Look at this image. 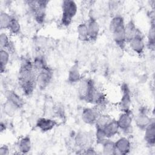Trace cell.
I'll list each match as a JSON object with an SVG mask.
<instances>
[{
    "label": "cell",
    "instance_id": "6da1fadb",
    "mask_svg": "<svg viewBox=\"0 0 155 155\" xmlns=\"http://www.w3.org/2000/svg\"><path fill=\"white\" fill-rule=\"evenodd\" d=\"M36 76L33 61L28 58H23L21 62L18 78L19 84L25 96H30L33 93L37 85Z\"/></svg>",
    "mask_w": 155,
    "mask_h": 155
},
{
    "label": "cell",
    "instance_id": "7a4b0ae2",
    "mask_svg": "<svg viewBox=\"0 0 155 155\" xmlns=\"http://www.w3.org/2000/svg\"><path fill=\"white\" fill-rule=\"evenodd\" d=\"M96 89L95 82L92 79H82L79 84L78 96L82 101L91 104L93 96Z\"/></svg>",
    "mask_w": 155,
    "mask_h": 155
},
{
    "label": "cell",
    "instance_id": "3957f363",
    "mask_svg": "<svg viewBox=\"0 0 155 155\" xmlns=\"http://www.w3.org/2000/svg\"><path fill=\"white\" fill-rule=\"evenodd\" d=\"M78 12V5L75 1L64 0L62 2V15L60 23L64 27H68L71 23L73 19Z\"/></svg>",
    "mask_w": 155,
    "mask_h": 155
},
{
    "label": "cell",
    "instance_id": "277c9868",
    "mask_svg": "<svg viewBox=\"0 0 155 155\" xmlns=\"http://www.w3.org/2000/svg\"><path fill=\"white\" fill-rule=\"evenodd\" d=\"M27 5L33 15L35 21L38 24H42L46 17V8L48 1L38 0V1H28Z\"/></svg>",
    "mask_w": 155,
    "mask_h": 155
},
{
    "label": "cell",
    "instance_id": "5b68a950",
    "mask_svg": "<svg viewBox=\"0 0 155 155\" xmlns=\"http://www.w3.org/2000/svg\"><path fill=\"white\" fill-rule=\"evenodd\" d=\"M121 99L119 102V108L122 112H127L131 110V96L130 89L126 83H123L120 86Z\"/></svg>",
    "mask_w": 155,
    "mask_h": 155
},
{
    "label": "cell",
    "instance_id": "8992f818",
    "mask_svg": "<svg viewBox=\"0 0 155 155\" xmlns=\"http://www.w3.org/2000/svg\"><path fill=\"white\" fill-rule=\"evenodd\" d=\"M133 115L131 110L127 112H122L117 119L120 130L125 134L130 133L133 128Z\"/></svg>",
    "mask_w": 155,
    "mask_h": 155
},
{
    "label": "cell",
    "instance_id": "52a82bcc",
    "mask_svg": "<svg viewBox=\"0 0 155 155\" xmlns=\"http://www.w3.org/2000/svg\"><path fill=\"white\" fill-rule=\"evenodd\" d=\"M53 77V70L48 65L46 68L37 73L36 82L41 90L45 89L51 82Z\"/></svg>",
    "mask_w": 155,
    "mask_h": 155
},
{
    "label": "cell",
    "instance_id": "ba28073f",
    "mask_svg": "<svg viewBox=\"0 0 155 155\" xmlns=\"http://www.w3.org/2000/svg\"><path fill=\"white\" fill-rule=\"evenodd\" d=\"M125 23L122 24L110 30L112 33L114 43L121 50H124L127 44L125 33Z\"/></svg>",
    "mask_w": 155,
    "mask_h": 155
},
{
    "label": "cell",
    "instance_id": "9c48e42d",
    "mask_svg": "<svg viewBox=\"0 0 155 155\" xmlns=\"http://www.w3.org/2000/svg\"><path fill=\"white\" fill-rule=\"evenodd\" d=\"M154 118H151L149 114L146 107L140 108L137 114L136 115L134 121L136 127L141 130H144L151 123Z\"/></svg>",
    "mask_w": 155,
    "mask_h": 155
},
{
    "label": "cell",
    "instance_id": "30bf717a",
    "mask_svg": "<svg viewBox=\"0 0 155 155\" xmlns=\"http://www.w3.org/2000/svg\"><path fill=\"white\" fill-rule=\"evenodd\" d=\"M128 44L130 48L137 54L142 55L143 53L146 45L144 41L143 35L140 30L136 36L132 39Z\"/></svg>",
    "mask_w": 155,
    "mask_h": 155
},
{
    "label": "cell",
    "instance_id": "8fae6325",
    "mask_svg": "<svg viewBox=\"0 0 155 155\" xmlns=\"http://www.w3.org/2000/svg\"><path fill=\"white\" fill-rule=\"evenodd\" d=\"M91 140V136L88 132L79 131L76 133L74 137L75 145L79 148V150H82L90 146Z\"/></svg>",
    "mask_w": 155,
    "mask_h": 155
},
{
    "label": "cell",
    "instance_id": "7c38bea8",
    "mask_svg": "<svg viewBox=\"0 0 155 155\" xmlns=\"http://www.w3.org/2000/svg\"><path fill=\"white\" fill-rule=\"evenodd\" d=\"M99 114L100 113L94 107H85L82 110L81 118L85 124L88 125H94Z\"/></svg>",
    "mask_w": 155,
    "mask_h": 155
},
{
    "label": "cell",
    "instance_id": "4fadbf2b",
    "mask_svg": "<svg viewBox=\"0 0 155 155\" xmlns=\"http://www.w3.org/2000/svg\"><path fill=\"white\" fill-rule=\"evenodd\" d=\"M87 24L90 41H96L98 38L100 31V25L98 21L93 16H90Z\"/></svg>",
    "mask_w": 155,
    "mask_h": 155
},
{
    "label": "cell",
    "instance_id": "5bb4252c",
    "mask_svg": "<svg viewBox=\"0 0 155 155\" xmlns=\"http://www.w3.org/2000/svg\"><path fill=\"white\" fill-rule=\"evenodd\" d=\"M4 94L5 99L15 105L18 110L24 106L25 101L24 99L14 90H7L4 91Z\"/></svg>",
    "mask_w": 155,
    "mask_h": 155
},
{
    "label": "cell",
    "instance_id": "9a60e30c",
    "mask_svg": "<svg viewBox=\"0 0 155 155\" xmlns=\"http://www.w3.org/2000/svg\"><path fill=\"white\" fill-rule=\"evenodd\" d=\"M57 125L58 122L56 120L46 117H40L36 122V127L43 133L51 131Z\"/></svg>",
    "mask_w": 155,
    "mask_h": 155
},
{
    "label": "cell",
    "instance_id": "2e32d148",
    "mask_svg": "<svg viewBox=\"0 0 155 155\" xmlns=\"http://www.w3.org/2000/svg\"><path fill=\"white\" fill-rule=\"evenodd\" d=\"M115 142L116 154H128L131 151V142L126 137L119 138Z\"/></svg>",
    "mask_w": 155,
    "mask_h": 155
},
{
    "label": "cell",
    "instance_id": "e0dca14e",
    "mask_svg": "<svg viewBox=\"0 0 155 155\" xmlns=\"http://www.w3.org/2000/svg\"><path fill=\"white\" fill-rule=\"evenodd\" d=\"M144 131V140L146 143L150 147H154L155 144V122L154 119Z\"/></svg>",
    "mask_w": 155,
    "mask_h": 155
},
{
    "label": "cell",
    "instance_id": "ac0fdd59",
    "mask_svg": "<svg viewBox=\"0 0 155 155\" xmlns=\"http://www.w3.org/2000/svg\"><path fill=\"white\" fill-rule=\"evenodd\" d=\"M139 29L136 27L133 20H129L125 24V33L126 36L127 43H128L132 39H133L138 31Z\"/></svg>",
    "mask_w": 155,
    "mask_h": 155
},
{
    "label": "cell",
    "instance_id": "d6986e66",
    "mask_svg": "<svg viewBox=\"0 0 155 155\" xmlns=\"http://www.w3.org/2000/svg\"><path fill=\"white\" fill-rule=\"evenodd\" d=\"M103 129L107 138L110 139L115 136L120 130L117 119H111Z\"/></svg>",
    "mask_w": 155,
    "mask_h": 155
},
{
    "label": "cell",
    "instance_id": "ffe728a7",
    "mask_svg": "<svg viewBox=\"0 0 155 155\" xmlns=\"http://www.w3.org/2000/svg\"><path fill=\"white\" fill-rule=\"evenodd\" d=\"M81 74L79 71L78 64L75 63L69 70L67 76V81L71 84H74L82 79Z\"/></svg>",
    "mask_w": 155,
    "mask_h": 155
},
{
    "label": "cell",
    "instance_id": "44dd1931",
    "mask_svg": "<svg viewBox=\"0 0 155 155\" xmlns=\"http://www.w3.org/2000/svg\"><path fill=\"white\" fill-rule=\"evenodd\" d=\"M31 138L28 136H25L21 137L18 142V148L21 154L28 153L31 151Z\"/></svg>",
    "mask_w": 155,
    "mask_h": 155
},
{
    "label": "cell",
    "instance_id": "7402d4cb",
    "mask_svg": "<svg viewBox=\"0 0 155 155\" xmlns=\"http://www.w3.org/2000/svg\"><path fill=\"white\" fill-rule=\"evenodd\" d=\"M0 48L5 49L10 53L15 51V46L12 41L10 39L8 36L5 32H2L0 35Z\"/></svg>",
    "mask_w": 155,
    "mask_h": 155
},
{
    "label": "cell",
    "instance_id": "603a6c76",
    "mask_svg": "<svg viewBox=\"0 0 155 155\" xmlns=\"http://www.w3.org/2000/svg\"><path fill=\"white\" fill-rule=\"evenodd\" d=\"M155 21H150V27L147 35V47L151 51H154L155 49Z\"/></svg>",
    "mask_w": 155,
    "mask_h": 155
},
{
    "label": "cell",
    "instance_id": "cb8c5ba5",
    "mask_svg": "<svg viewBox=\"0 0 155 155\" xmlns=\"http://www.w3.org/2000/svg\"><path fill=\"white\" fill-rule=\"evenodd\" d=\"M102 145V153L105 155L116 154L115 142L110 138L105 139L101 144Z\"/></svg>",
    "mask_w": 155,
    "mask_h": 155
},
{
    "label": "cell",
    "instance_id": "d4e9b609",
    "mask_svg": "<svg viewBox=\"0 0 155 155\" xmlns=\"http://www.w3.org/2000/svg\"><path fill=\"white\" fill-rule=\"evenodd\" d=\"M32 61L34 70L36 73L41 71L48 66L45 58L42 54H39L35 56Z\"/></svg>",
    "mask_w": 155,
    "mask_h": 155
},
{
    "label": "cell",
    "instance_id": "484cf974",
    "mask_svg": "<svg viewBox=\"0 0 155 155\" xmlns=\"http://www.w3.org/2000/svg\"><path fill=\"white\" fill-rule=\"evenodd\" d=\"M77 33L78 39L82 42H88L89 37L88 34L87 22H81L77 27Z\"/></svg>",
    "mask_w": 155,
    "mask_h": 155
},
{
    "label": "cell",
    "instance_id": "4316f807",
    "mask_svg": "<svg viewBox=\"0 0 155 155\" xmlns=\"http://www.w3.org/2000/svg\"><path fill=\"white\" fill-rule=\"evenodd\" d=\"M10 60V53L5 50H0V70L1 73H4L5 71L7 65Z\"/></svg>",
    "mask_w": 155,
    "mask_h": 155
},
{
    "label": "cell",
    "instance_id": "83f0119b",
    "mask_svg": "<svg viewBox=\"0 0 155 155\" xmlns=\"http://www.w3.org/2000/svg\"><path fill=\"white\" fill-rule=\"evenodd\" d=\"M12 18V15L6 12L1 11L0 13V28L2 30H8L10 21Z\"/></svg>",
    "mask_w": 155,
    "mask_h": 155
},
{
    "label": "cell",
    "instance_id": "f1b7e54d",
    "mask_svg": "<svg viewBox=\"0 0 155 155\" xmlns=\"http://www.w3.org/2000/svg\"><path fill=\"white\" fill-rule=\"evenodd\" d=\"M18 110V108L15 105L7 100L2 105V111L4 113L9 117L14 116Z\"/></svg>",
    "mask_w": 155,
    "mask_h": 155
},
{
    "label": "cell",
    "instance_id": "f546056e",
    "mask_svg": "<svg viewBox=\"0 0 155 155\" xmlns=\"http://www.w3.org/2000/svg\"><path fill=\"white\" fill-rule=\"evenodd\" d=\"M9 32L14 35H18L21 31V24L19 20L12 15V18L8 28Z\"/></svg>",
    "mask_w": 155,
    "mask_h": 155
},
{
    "label": "cell",
    "instance_id": "4dcf8cb0",
    "mask_svg": "<svg viewBox=\"0 0 155 155\" xmlns=\"http://www.w3.org/2000/svg\"><path fill=\"white\" fill-rule=\"evenodd\" d=\"M111 120V118L109 115L101 113L98 116L97 120L95 122L94 125L96 126V128H104Z\"/></svg>",
    "mask_w": 155,
    "mask_h": 155
},
{
    "label": "cell",
    "instance_id": "1f68e13d",
    "mask_svg": "<svg viewBox=\"0 0 155 155\" xmlns=\"http://www.w3.org/2000/svg\"><path fill=\"white\" fill-rule=\"evenodd\" d=\"M94 137L96 142L97 144H101L102 142L107 139L106 135L103 128H96V131L94 134Z\"/></svg>",
    "mask_w": 155,
    "mask_h": 155
},
{
    "label": "cell",
    "instance_id": "d6a6232c",
    "mask_svg": "<svg viewBox=\"0 0 155 155\" xmlns=\"http://www.w3.org/2000/svg\"><path fill=\"white\" fill-rule=\"evenodd\" d=\"M53 113L54 116L59 119H64V118L65 117V111L64 107H62V106L61 105H56L54 107V108L53 109Z\"/></svg>",
    "mask_w": 155,
    "mask_h": 155
},
{
    "label": "cell",
    "instance_id": "836d02e7",
    "mask_svg": "<svg viewBox=\"0 0 155 155\" xmlns=\"http://www.w3.org/2000/svg\"><path fill=\"white\" fill-rule=\"evenodd\" d=\"M79 151H81L79 153V154H97V152L94 148V147L90 145L85 148L84 149L79 150Z\"/></svg>",
    "mask_w": 155,
    "mask_h": 155
},
{
    "label": "cell",
    "instance_id": "e575fe53",
    "mask_svg": "<svg viewBox=\"0 0 155 155\" xmlns=\"http://www.w3.org/2000/svg\"><path fill=\"white\" fill-rule=\"evenodd\" d=\"M10 153V148L7 145H3L0 148V155H8Z\"/></svg>",
    "mask_w": 155,
    "mask_h": 155
},
{
    "label": "cell",
    "instance_id": "d590c367",
    "mask_svg": "<svg viewBox=\"0 0 155 155\" xmlns=\"http://www.w3.org/2000/svg\"><path fill=\"white\" fill-rule=\"evenodd\" d=\"M119 1H109L108 6L109 9L111 11H114L117 8L119 5Z\"/></svg>",
    "mask_w": 155,
    "mask_h": 155
},
{
    "label": "cell",
    "instance_id": "8d00e7d4",
    "mask_svg": "<svg viewBox=\"0 0 155 155\" xmlns=\"http://www.w3.org/2000/svg\"><path fill=\"white\" fill-rule=\"evenodd\" d=\"M7 124L5 122H4L3 121H1V123H0V131H1V132L2 133V132L5 131L7 129Z\"/></svg>",
    "mask_w": 155,
    "mask_h": 155
}]
</instances>
